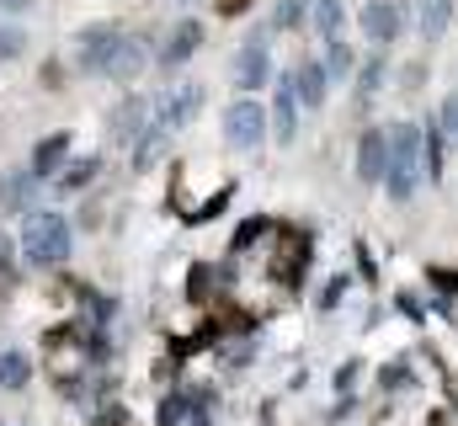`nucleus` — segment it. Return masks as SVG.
I'll list each match as a JSON object with an SVG mask.
<instances>
[{
	"mask_svg": "<svg viewBox=\"0 0 458 426\" xmlns=\"http://www.w3.org/2000/svg\"><path fill=\"white\" fill-rule=\"evenodd\" d=\"M427 176V139L416 123H389V198L394 203H411L416 198V182Z\"/></svg>",
	"mask_w": 458,
	"mask_h": 426,
	"instance_id": "nucleus-1",
	"label": "nucleus"
},
{
	"mask_svg": "<svg viewBox=\"0 0 458 426\" xmlns=\"http://www.w3.org/2000/svg\"><path fill=\"white\" fill-rule=\"evenodd\" d=\"M70 251H75V234H70L64 213H27V224H21V256L32 267H64Z\"/></svg>",
	"mask_w": 458,
	"mask_h": 426,
	"instance_id": "nucleus-2",
	"label": "nucleus"
},
{
	"mask_svg": "<svg viewBox=\"0 0 458 426\" xmlns=\"http://www.w3.org/2000/svg\"><path fill=\"white\" fill-rule=\"evenodd\" d=\"M225 139L234 149H256L267 139V106L256 97H240V102L225 106Z\"/></svg>",
	"mask_w": 458,
	"mask_h": 426,
	"instance_id": "nucleus-3",
	"label": "nucleus"
},
{
	"mask_svg": "<svg viewBox=\"0 0 458 426\" xmlns=\"http://www.w3.org/2000/svg\"><path fill=\"white\" fill-rule=\"evenodd\" d=\"M357 21H362V38L368 43H394L411 16H405V0H368Z\"/></svg>",
	"mask_w": 458,
	"mask_h": 426,
	"instance_id": "nucleus-4",
	"label": "nucleus"
},
{
	"mask_svg": "<svg viewBox=\"0 0 458 426\" xmlns=\"http://www.w3.org/2000/svg\"><path fill=\"white\" fill-rule=\"evenodd\" d=\"M357 182H389V128H368L357 139Z\"/></svg>",
	"mask_w": 458,
	"mask_h": 426,
	"instance_id": "nucleus-5",
	"label": "nucleus"
},
{
	"mask_svg": "<svg viewBox=\"0 0 458 426\" xmlns=\"http://www.w3.org/2000/svg\"><path fill=\"white\" fill-rule=\"evenodd\" d=\"M198 106H203V86H176V91H165L160 102H155V123L160 128H187L192 117H198Z\"/></svg>",
	"mask_w": 458,
	"mask_h": 426,
	"instance_id": "nucleus-6",
	"label": "nucleus"
},
{
	"mask_svg": "<svg viewBox=\"0 0 458 426\" xmlns=\"http://www.w3.org/2000/svg\"><path fill=\"white\" fill-rule=\"evenodd\" d=\"M299 91H293V75H277V91H272V133L277 144H293L299 139Z\"/></svg>",
	"mask_w": 458,
	"mask_h": 426,
	"instance_id": "nucleus-7",
	"label": "nucleus"
},
{
	"mask_svg": "<svg viewBox=\"0 0 458 426\" xmlns=\"http://www.w3.org/2000/svg\"><path fill=\"white\" fill-rule=\"evenodd\" d=\"M198 48H203V21H192V16H187V21H176V27H171V38L160 43V70H182Z\"/></svg>",
	"mask_w": 458,
	"mask_h": 426,
	"instance_id": "nucleus-8",
	"label": "nucleus"
},
{
	"mask_svg": "<svg viewBox=\"0 0 458 426\" xmlns=\"http://www.w3.org/2000/svg\"><path fill=\"white\" fill-rule=\"evenodd\" d=\"M117 27H86L81 32V70H91V75H107V59H113V48H117Z\"/></svg>",
	"mask_w": 458,
	"mask_h": 426,
	"instance_id": "nucleus-9",
	"label": "nucleus"
},
{
	"mask_svg": "<svg viewBox=\"0 0 458 426\" xmlns=\"http://www.w3.org/2000/svg\"><path fill=\"white\" fill-rule=\"evenodd\" d=\"M272 81V59H267V48H261V38L256 43H245L240 54H234V86L240 91H261Z\"/></svg>",
	"mask_w": 458,
	"mask_h": 426,
	"instance_id": "nucleus-10",
	"label": "nucleus"
},
{
	"mask_svg": "<svg viewBox=\"0 0 458 426\" xmlns=\"http://www.w3.org/2000/svg\"><path fill=\"white\" fill-rule=\"evenodd\" d=\"M38 182H43V176H32V166H27V171L0 176V218H11V213H32Z\"/></svg>",
	"mask_w": 458,
	"mask_h": 426,
	"instance_id": "nucleus-11",
	"label": "nucleus"
},
{
	"mask_svg": "<svg viewBox=\"0 0 458 426\" xmlns=\"http://www.w3.org/2000/svg\"><path fill=\"white\" fill-rule=\"evenodd\" d=\"M293 91H299V102L304 106H326V97H331V75H326V64H320V59H304V64L293 70Z\"/></svg>",
	"mask_w": 458,
	"mask_h": 426,
	"instance_id": "nucleus-12",
	"label": "nucleus"
},
{
	"mask_svg": "<svg viewBox=\"0 0 458 426\" xmlns=\"http://www.w3.org/2000/svg\"><path fill=\"white\" fill-rule=\"evenodd\" d=\"M149 117H155V106L144 102V97H123V106L113 112V139H139L144 128H149Z\"/></svg>",
	"mask_w": 458,
	"mask_h": 426,
	"instance_id": "nucleus-13",
	"label": "nucleus"
},
{
	"mask_svg": "<svg viewBox=\"0 0 458 426\" xmlns=\"http://www.w3.org/2000/svg\"><path fill=\"white\" fill-rule=\"evenodd\" d=\"M139 70H144V43L123 32V38H117V48H113V59H107V75H113V81H133Z\"/></svg>",
	"mask_w": 458,
	"mask_h": 426,
	"instance_id": "nucleus-14",
	"label": "nucleus"
},
{
	"mask_svg": "<svg viewBox=\"0 0 458 426\" xmlns=\"http://www.w3.org/2000/svg\"><path fill=\"white\" fill-rule=\"evenodd\" d=\"M165 144H171V128H160V123L149 117V128H144L139 144H133V171H149V166L165 155Z\"/></svg>",
	"mask_w": 458,
	"mask_h": 426,
	"instance_id": "nucleus-15",
	"label": "nucleus"
},
{
	"mask_svg": "<svg viewBox=\"0 0 458 426\" xmlns=\"http://www.w3.org/2000/svg\"><path fill=\"white\" fill-rule=\"evenodd\" d=\"M64 160H70V133H48V139L32 149V176H54Z\"/></svg>",
	"mask_w": 458,
	"mask_h": 426,
	"instance_id": "nucleus-16",
	"label": "nucleus"
},
{
	"mask_svg": "<svg viewBox=\"0 0 458 426\" xmlns=\"http://www.w3.org/2000/svg\"><path fill=\"white\" fill-rule=\"evenodd\" d=\"M315 27H320L326 43H336L346 27V0H315Z\"/></svg>",
	"mask_w": 458,
	"mask_h": 426,
	"instance_id": "nucleus-17",
	"label": "nucleus"
},
{
	"mask_svg": "<svg viewBox=\"0 0 458 426\" xmlns=\"http://www.w3.org/2000/svg\"><path fill=\"white\" fill-rule=\"evenodd\" d=\"M421 38H443L448 21H454V0H421Z\"/></svg>",
	"mask_w": 458,
	"mask_h": 426,
	"instance_id": "nucleus-18",
	"label": "nucleus"
},
{
	"mask_svg": "<svg viewBox=\"0 0 458 426\" xmlns=\"http://www.w3.org/2000/svg\"><path fill=\"white\" fill-rule=\"evenodd\" d=\"M27 379H32L27 352H0V389H27Z\"/></svg>",
	"mask_w": 458,
	"mask_h": 426,
	"instance_id": "nucleus-19",
	"label": "nucleus"
},
{
	"mask_svg": "<svg viewBox=\"0 0 458 426\" xmlns=\"http://www.w3.org/2000/svg\"><path fill=\"white\" fill-rule=\"evenodd\" d=\"M97 171H102V160H97V155H86V160H75V166H64V171H59V187H64V192H81V187H91V176H97Z\"/></svg>",
	"mask_w": 458,
	"mask_h": 426,
	"instance_id": "nucleus-20",
	"label": "nucleus"
},
{
	"mask_svg": "<svg viewBox=\"0 0 458 426\" xmlns=\"http://www.w3.org/2000/svg\"><path fill=\"white\" fill-rule=\"evenodd\" d=\"M320 64H326V75H331V81H346V75H352V64H357V54L336 38V43H326V59H320Z\"/></svg>",
	"mask_w": 458,
	"mask_h": 426,
	"instance_id": "nucleus-21",
	"label": "nucleus"
},
{
	"mask_svg": "<svg viewBox=\"0 0 458 426\" xmlns=\"http://www.w3.org/2000/svg\"><path fill=\"white\" fill-rule=\"evenodd\" d=\"M304 11H310V0H277L272 27H277V32H293V27H304Z\"/></svg>",
	"mask_w": 458,
	"mask_h": 426,
	"instance_id": "nucleus-22",
	"label": "nucleus"
},
{
	"mask_svg": "<svg viewBox=\"0 0 458 426\" xmlns=\"http://www.w3.org/2000/svg\"><path fill=\"white\" fill-rule=\"evenodd\" d=\"M16 54H27V32L21 27H0V64L16 59Z\"/></svg>",
	"mask_w": 458,
	"mask_h": 426,
	"instance_id": "nucleus-23",
	"label": "nucleus"
},
{
	"mask_svg": "<svg viewBox=\"0 0 458 426\" xmlns=\"http://www.w3.org/2000/svg\"><path fill=\"white\" fill-rule=\"evenodd\" d=\"M437 128H443V139L458 149V97H448V102L437 106Z\"/></svg>",
	"mask_w": 458,
	"mask_h": 426,
	"instance_id": "nucleus-24",
	"label": "nucleus"
},
{
	"mask_svg": "<svg viewBox=\"0 0 458 426\" xmlns=\"http://www.w3.org/2000/svg\"><path fill=\"white\" fill-rule=\"evenodd\" d=\"M378 75H384V59H373V64L362 70V81H357V106L373 102V91H378Z\"/></svg>",
	"mask_w": 458,
	"mask_h": 426,
	"instance_id": "nucleus-25",
	"label": "nucleus"
},
{
	"mask_svg": "<svg viewBox=\"0 0 458 426\" xmlns=\"http://www.w3.org/2000/svg\"><path fill=\"white\" fill-rule=\"evenodd\" d=\"M5 277H11V251H5V240H0V288H5Z\"/></svg>",
	"mask_w": 458,
	"mask_h": 426,
	"instance_id": "nucleus-26",
	"label": "nucleus"
},
{
	"mask_svg": "<svg viewBox=\"0 0 458 426\" xmlns=\"http://www.w3.org/2000/svg\"><path fill=\"white\" fill-rule=\"evenodd\" d=\"M32 0H0V11H27Z\"/></svg>",
	"mask_w": 458,
	"mask_h": 426,
	"instance_id": "nucleus-27",
	"label": "nucleus"
}]
</instances>
